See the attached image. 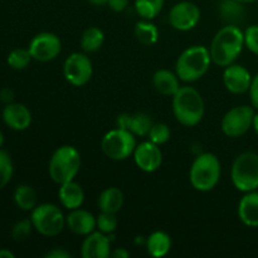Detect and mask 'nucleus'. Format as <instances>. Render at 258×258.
I'll list each match as a JSON object with an SVG mask.
<instances>
[{"instance_id": "nucleus-1", "label": "nucleus", "mask_w": 258, "mask_h": 258, "mask_svg": "<svg viewBox=\"0 0 258 258\" xmlns=\"http://www.w3.org/2000/svg\"><path fill=\"white\" fill-rule=\"evenodd\" d=\"M243 47V30L238 25L226 24L216 33L212 40L209 48L212 63L218 67H228L241 55Z\"/></svg>"}, {"instance_id": "nucleus-2", "label": "nucleus", "mask_w": 258, "mask_h": 258, "mask_svg": "<svg viewBox=\"0 0 258 258\" xmlns=\"http://www.w3.org/2000/svg\"><path fill=\"white\" fill-rule=\"evenodd\" d=\"M173 113L180 125L186 127L198 125L206 113V105L201 92L190 86H181L173 96Z\"/></svg>"}, {"instance_id": "nucleus-3", "label": "nucleus", "mask_w": 258, "mask_h": 258, "mask_svg": "<svg viewBox=\"0 0 258 258\" xmlns=\"http://www.w3.org/2000/svg\"><path fill=\"white\" fill-rule=\"evenodd\" d=\"M212 64L209 48L204 45H191L186 48L175 62V73L179 80L193 83L207 75Z\"/></svg>"}, {"instance_id": "nucleus-4", "label": "nucleus", "mask_w": 258, "mask_h": 258, "mask_svg": "<svg viewBox=\"0 0 258 258\" xmlns=\"http://www.w3.org/2000/svg\"><path fill=\"white\" fill-rule=\"evenodd\" d=\"M81 153L72 145H62L54 150L48 163V174L55 184L60 185L75 180L81 170Z\"/></svg>"}, {"instance_id": "nucleus-5", "label": "nucleus", "mask_w": 258, "mask_h": 258, "mask_svg": "<svg viewBox=\"0 0 258 258\" xmlns=\"http://www.w3.org/2000/svg\"><path fill=\"white\" fill-rule=\"evenodd\" d=\"M222 165L217 155L212 153L199 154L191 163L189 181L196 190L207 193L213 190L219 183Z\"/></svg>"}, {"instance_id": "nucleus-6", "label": "nucleus", "mask_w": 258, "mask_h": 258, "mask_svg": "<svg viewBox=\"0 0 258 258\" xmlns=\"http://www.w3.org/2000/svg\"><path fill=\"white\" fill-rule=\"evenodd\" d=\"M231 180L234 188L242 193L258 189V154L244 151L233 160L231 168Z\"/></svg>"}, {"instance_id": "nucleus-7", "label": "nucleus", "mask_w": 258, "mask_h": 258, "mask_svg": "<svg viewBox=\"0 0 258 258\" xmlns=\"http://www.w3.org/2000/svg\"><path fill=\"white\" fill-rule=\"evenodd\" d=\"M33 227L44 237H55L66 227V216L60 208L52 203L38 204L30 214Z\"/></svg>"}, {"instance_id": "nucleus-8", "label": "nucleus", "mask_w": 258, "mask_h": 258, "mask_svg": "<svg viewBox=\"0 0 258 258\" xmlns=\"http://www.w3.org/2000/svg\"><path fill=\"white\" fill-rule=\"evenodd\" d=\"M136 136L125 128L116 127L107 131L101 140V150L106 158L115 161H123L134 154Z\"/></svg>"}, {"instance_id": "nucleus-9", "label": "nucleus", "mask_w": 258, "mask_h": 258, "mask_svg": "<svg viewBox=\"0 0 258 258\" xmlns=\"http://www.w3.org/2000/svg\"><path fill=\"white\" fill-rule=\"evenodd\" d=\"M254 116L253 106L239 105L224 113L221 121L222 133L232 139L241 138L252 128Z\"/></svg>"}, {"instance_id": "nucleus-10", "label": "nucleus", "mask_w": 258, "mask_h": 258, "mask_svg": "<svg viewBox=\"0 0 258 258\" xmlns=\"http://www.w3.org/2000/svg\"><path fill=\"white\" fill-rule=\"evenodd\" d=\"M93 75L92 60L85 52H75L63 63V76L70 85L82 87L87 85Z\"/></svg>"}, {"instance_id": "nucleus-11", "label": "nucleus", "mask_w": 258, "mask_h": 258, "mask_svg": "<svg viewBox=\"0 0 258 258\" xmlns=\"http://www.w3.org/2000/svg\"><path fill=\"white\" fill-rule=\"evenodd\" d=\"M32 58L38 62H50L60 54L62 42L54 33L42 32L33 37L28 45Z\"/></svg>"}, {"instance_id": "nucleus-12", "label": "nucleus", "mask_w": 258, "mask_h": 258, "mask_svg": "<svg viewBox=\"0 0 258 258\" xmlns=\"http://www.w3.org/2000/svg\"><path fill=\"white\" fill-rule=\"evenodd\" d=\"M202 13L198 5L193 2H179L173 5L169 12V24L179 32L194 29L201 22Z\"/></svg>"}, {"instance_id": "nucleus-13", "label": "nucleus", "mask_w": 258, "mask_h": 258, "mask_svg": "<svg viewBox=\"0 0 258 258\" xmlns=\"http://www.w3.org/2000/svg\"><path fill=\"white\" fill-rule=\"evenodd\" d=\"M133 156L136 166L145 173H154L163 164V153L160 146L151 143L150 140L138 144Z\"/></svg>"}, {"instance_id": "nucleus-14", "label": "nucleus", "mask_w": 258, "mask_h": 258, "mask_svg": "<svg viewBox=\"0 0 258 258\" xmlns=\"http://www.w3.org/2000/svg\"><path fill=\"white\" fill-rule=\"evenodd\" d=\"M252 75L241 64H229L224 68L223 85L228 92L233 95H243L248 92L252 83Z\"/></svg>"}, {"instance_id": "nucleus-15", "label": "nucleus", "mask_w": 258, "mask_h": 258, "mask_svg": "<svg viewBox=\"0 0 258 258\" xmlns=\"http://www.w3.org/2000/svg\"><path fill=\"white\" fill-rule=\"evenodd\" d=\"M5 125L14 131H24L32 125V112L25 105L19 102L7 103L2 112Z\"/></svg>"}, {"instance_id": "nucleus-16", "label": "nucleus", "mask_w": 258, "mask_h": 258, "mask_svg": "<svg viewBox=\"0 0 258 258\" xmlns=\"http://www.w3.org/2000/svg\"><path fill=\"white\" fill-rule=\"evenodd\" d=\"M111 254L110 236L97 231L85 237L81 247V256L83 258H107Z\"/></svg>"}, {"instance_id": "nucleus-17", "label": "nucleus", "mask_w": 258, "mask_h": 258, "mask_svg": "<svg viewBox=\"0 0 258 258\" xmlns=\"http://www.w3.org/2000/svg\"><path fill=\"white\" fill-rule=\"evenodd\" d=\"M66 227L73 234L86 237L96 231V217L86 209H72L66 216Z\"/></svg>"}, {"instance_id": "nucleus-18", "label": "nucleus", "mask_w": 258, "mask_h": 258, "mask_svg": "<svg viewBox=\"0 0 258 258\" xmlns=\"http://www.w3.org/2000/svg\"><path fill=\"white\" fill-rule=\"evenodd\" d=\"M153 120L144 112L139 113H121L116 118V127L125 128L133 133L136 138H148L149 131L153 126Z\"/></svg>"}, {"instance_id": "nucleus-19", "label": "nucleus", "mask_w": 258, "mask_h": 258, "mask_svg": "<svg viewBox=\"0 0 258 258\" xmlns=\"http://www.w3.org/2000/svg\"><path fill=\"white\" fill-rule=\"evenodd\" d=\"M238 218L244 226L257 228L258 227V191L244 193L237 208Z\"/></svg>"}, {"instance_id": "nucleus-20", "label": "nucleus", "mask_w": 258, "mask_h": 258, "mask_svg": "<svg viewBox=\"0 0 258 258\" xmlns=\"http://www.w3.org/2000/svg\"><path fill=\"white\" fill-rule=\"evenodd\" d=\"M58 199L63 208L72 211L81 208L85 202V190L76 180L67 181L59 185L58 189Z\"/></svg>"}, {"instance_id": "nucleus-21", "label": "nucleus", "mask_w": 258, "mask_h": 258, "mask_svg": "<svg viewBox=\"0 0 258 258\" xmlns=\"http://www.w3.org/2000/svg\"><path fill=\"white\" fill-rule=\"evenodd\" d=\"M153 86L158 93L168 97H173L179 91L180 86V80L176 76L175 72L161 68L158 70L153 75Z\"/></svg>"}, {"instance_id": "nucleus-22", "label": "nucleus", "mask_w": 258, "mask_h": 258, "mask_svg": "<svg viewBox=\"0 0 258 258\" xmlns=\"http://www.w3.org/2000/svg\"><path fill=\"white\" fill-rule=\"evenodd\" d=\"M125 197L123 193L116 186L103 189L97 199V206L101 212H110V213H118L122 209Z\"/></svg>"}, {"instance_id": "nucleus-23", "label": "nucleus", "mask_w": 258, "mask_h": 258, "mask_svg": "<svg viewBox=\"0 0 258 258\" xmlns=\"http://www.w3.org/2000/svg\"><path fill=\"white\" fill-rule=\"evenodd\" d=\"M145 247L151 257H165L171 249V238L166 232L155 231L146 238Z\"/></svg>"}, {"instance_id": "nucleus-24", "label": "nucleus", "mask_w": 258, "mask_h": 258, "mask_svg": "<svg viewBox=\"0 0 258 258\" xmlns=\"http://www.w3.org/2000/svg\"><path fill=\"white\" fill-rule=\"evenodd\" d=\"M219 15L223 22L227 24L238 25L243 23L244 18H246V9H244V4L236 2V0H222L219 4Z\"/></svg>"}, {"instance_id": "nucleus-25", "label": "nucleus", "mask_w": 258, "mask_h": 258, "mask_svg": "<svg viewBox=\"0 0 258 258\" xmlns=\"http://www.w3.org/2000/svg\"><path fill=\"white\" fill-rule=\"evenodd\" d=\"M14 203L20 211L32 212L38 206V196L37 191L33 186L28 184H20L15 188L13 194Z\"/></svg>"}, {"instance_id": "nucleus-26", "label": "nucleus", "mask_w": 258, "mask_h": 258, "mask_svg": "<svg viewBox=\"0 0 258 258\" xmlns=\"http://www.w3.org/2000/svg\"><path fill=\"white\" fill-rule=\"evenodd\" d=\"M134 34H135L136 40L143 45H146V47L156 44L159 40V35H160L158 27L151 20L148 19H143L136 23Z\"/></svg>"}, {"instance_id": "nucleus-27", "label": "nucleus", "mask_w": 258, "mask_h": 258, "mask_svg": "<svg viewBox=\"0 0 258 258\" xmlns=\"http://www.w3.org/2000/svg\"><path fill=\"white\" fill-rule=\"evenodd\" d=\"M105 34L97 27H88L81 35V48L85 53H95L102 48Z\"/></svg>"}, {"instance_id": "nucleus-28", "label": "nucleus", "mask_w": 258, "mask_h": 258, "mask_svg": "<svg viewBox=\"0 0 258 258\" xmlns=\"http://www.w3.org/2000/svg\"><path fill=\"white\" fill-rule=\"evenodd\" d=\"M164 7V0H135L134 8L139 17L143 19L153 20L160 14Z\"/></svg>"}, {"instance_id": "nucleus-29", "label": "nucleus", "mask_w": 258, "mask_h": 258, "mask_svg": "<svg viewBox=\"0 0 258 258\" xmlns=\"http://www.w3.org/2000/svg\"><path fill=\"white\" fill-rule=\"evenodd\" d=\"M32 54L28 48H17L8 54L7 63L12 70L23 71L32 62Z\"/></svg>"}, {"instance_id": "nucleus-30", "label": "nucleus", "mask_w": 258, "mask_h": 258, "mask_svg": "<svg viewBox=\"0 0 258 258\" xmlns=\"http://www.w3.org/2000/svg\"><path fill=\"white\" fill-rule=\"evenodd\" d=\"M118 226L117 213H110V212H101L96 217V229L107 236H112L116 232Z\"/></svg>"}, {"instance_id": "nucleus-31", "label": "nucleus", "mask_w": 258, "mask_h": 258, "mask_svg": "<svg viewBox=\"0 0 258 258\" xmlns=\"http://www.w3.org/2000/svg\"><path fill=\"white\" fill-rule=\"evenodd\" d=\"M14 174V164L9 153L0 149V190L10 183Z\"/></svg>"}, {"instance_id": "nucleus-32", "label": "nucleus", "mask_w": 258, "mask_h": 258, "mask_svg": "<svg viewBox=\"0 0 258 258\" xmlns=\"http://www.w3.org/2000/svg\"><path fill=\"white\" fill-rule=\"evenodd\" d=\"M171 131L170 127H169L166 123L164 122H154L153 126H151L150 131H149V140L151 143L156 144V145H164V144L168 143L170 140Z\"/></svg>"}, {"instance_id": "nucleus-33", "label": "nucleus", "mask_w": 258, "mask_h": 258, "mask_svg": "<svg viewBox=\"0 0 258 258\" xmlns=\"http://www.w3.org/2000/svg\"><path fill=\"white\" fill-rule=\"evenodd\" d=\"M34 229L32 221L29 219H22L18 221L12 228V237L15 242H24L29 238L32 231Z\"/></svg>"}, {"instance_id": "nucleus-34", "label": "nucleus", "mask_w": 258, "mask_h": 258, "mask_svg": "<svg viewBox=\"0 0 258 258\" xmlns=\"http://www.w3.org/2000/svg\"><path fill=\"white\" fill-rule=\"evenodd\" d=\"M244 34V47L253 54L258 55V25L253 24L246 28Z\"/></svg>"}, {"instance_id": "nucleus-35", "label": "nucleus", "mask_w": 258, "mask_h": 258, "mask_svg": "<svg viewBox=\"0 0 258 258\" xmlns=\"http://www.w3.org/2000/svg\"><path fill=\"white\" fill-rule=\"evenodd\" d=\"M248 93L252 106H253V108L258 110V73L252 78V83L251 87H249Z\"/></svg>"}, {"instance_id": "nucleus-36", "label": "nucleus", "mask_w": 258, "mask_h": 258, "mask_svg": "<svg viewBox=\"0 0 258 258\" xmlns=\"http://www.w3.org/2000/svg\"><path fill=\"white\" fill-rule=\"evenodd\" d=\"M45 258H71L72 257V253L68 252L66 248H62V247H57V248L50 249L49 252L45 253Z\"/></svg>"}, {"instance_id": "nucleus-37", "label": "nucleus", "mask_w": 258, "mask_h": 258, "mask_svg": "<svg viewBox=\"0 0 258 258\" xmlns=\"http://www.w3.org/2000/svg\"><path fill=\"white\" fill-rule=\"evenodd\" d=\"M128 3H130V0H108L107 5L113 12L121 13L128 7Z\"/></svg>"}, {"instance_id": "nucleus-38", "label": "nucleus", "mask_w": 258, "mask_h": 258, "mask_svg": "<svg viewBox=\"0 0 258 258\" xmlns=\"http://www.w3.org/2000/svg\"><path fill=\"white\" fill-rule=\"evenodd\" d=\"M0 100L3 101V102H5V105L7 103H10V102H14V92H13L10 88H4V90H2V92H0Z\"/></svg>"}, {"instance_id": "nucleus-39", "label": "nucleus", "mask_w": 258, "mask_h": 258, "mask_svg": "<svg viewBox=\"0 0 258 258\" xmlns=\"http://www.w3.org/2000/svg\"><path fill=\"white\" fill-rule=\"evenodd\" d=\"M128 256H130V252H128L126 248H123V247L115 248L113 251H111V254H110V257H113V258H127Z\"/></svg>"}, {"instance_id": "nucleus-40", "label": "nucleus", "mask_w": 258, "mask_h": 258, "mask_svg": "<svg viewBox=\"0 0 258 258\" xmlns=\"http://www.w3.org/2000/svg\"><path fill=\"white\" fill-rule=\"evenodd\" d=\"M15 254L8 248H0V258H14Z\"/></svg>"}, {"instance_id": "nucleus-41", "label": "nucleus", "mask_w": 258, "mask_h": 258, "mask_svg": "<svg viewBox=\"0 0 258 258\" xmlns=\"http://www.w3.org/2000/svg\"><path fill=\"white\" fill-rule=\"evenodd\" d=\"M87 2L95 7H102V5H107L108 0H87Z\"/></svg>"}, {"instance_id": "nucleus-42", "label": "nucleus", "mask_w": 258, "mask_h": 258, "mask_svg": "<svg viewBox=\"0 0 258 258\" xmlns=\"http://www.w3.org/2000/svg\"><path fill=\"white\" fill-rule=\"evenodd\" d=\"M252 128H253L254 133L258 135V112H254L253 120H252Z\"/></svg>"}, {"instance_id": "nucleus-43", "label": "nucleus", "mask_w": 258, "mask_h": 258, "mask_svg": "<svg viewBox=\"0 0 258 258\" xmlns=\"http://www.w3.org/2000/svg\"><path fill=\"white\" fill-rule=\"evenodd\" d=\"M4 145V135H3V131L0 130V149Z\"/></svg>"}, {"instance_id": "nucleus-44", "label": "nucleus", "mask_w": 258, "mask_h": 258, "mask_svg": "<svg viewBox=\"0 0 258 258\" xmlns=\"http://www.w3.org/2000/svg\"><path fill=\"white\" fill-rule=\"evenodd\" d=\"M236 2H239V3H242V4H249V3H254V2H258V0H236Z\"/></svg>"}, {"instance_id": "nucleus-45", "label": "nucleus", "mask_w": 258, "mask_h": 258, "mask_svg": "<svg viewBox=\"0 0 258 258\" xmlns=\"http://www.w3.org/2000/svg\"><path fill=\"white\" fill-rule=\"evenodd\" d=\"M257 3H258V2H257Z\"/></svg>"}]
</instances>
